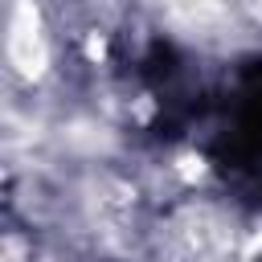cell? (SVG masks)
Here are the masks:
<instances>
[{
  "label": "cell",
  "instance_id": "6da1fadb",
  "mask_svg": "<svg viewBox=\"0 0 262 262\" xmlns=\"http://www.w3.org/2000/svg\"><path fill=\"white\" fill-rule=\"evenodd\" d=\"M8 53L20 66V74H41V66H45V49H41V37H37V12L29 4H16V12H12Z\"/></svg>",
  "mask_w": 262,
  "mask_h": 262
}]
</instances>
